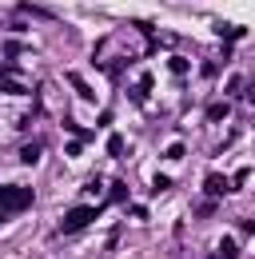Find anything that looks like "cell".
<instances>
[{
	"label": "cell",
	"mask_w": 255,
	"mask_h": 259,
	"mask_svg": "<svg viewBox=\"0 0 255 259\" xmlns=\"http://www.w3.org/2000/svg\"><path fill=\"white\" fill-rule=\"evenodd\" d=\"M223 116H227V104H211L207 108V120H223Z\"/></svg>",
	"instance_id": "8"
},
{
	"label": "cell",
	"mask_w": 255,
	"mask_h": 259,
	"mask_svg": "<svg viewBox=\"0 0 255 259\" xmlns=\"http://www.w3.org/2000/svg\"><path fill=\"white\" fill-rule=\"evenodd\" d=\"M220 259H235V239H223L220 243Z\"/></svg>",
	"instance_id": "7"
},
{
	"label": "cell",
	"mask_w": 255,
	"mask_h": 259,
	"mask_svg": "<svg viewBox=\"0 0 255 259\" xmlns=\"http://www.w3.org/2000/svg\"><path fill=\"white\" fill-rule=\"evenodd\" d=\"M40 160V144H28L24 152H20V163H36Z\"/></svg>",
	"instance_id": "6"
},
{
	"label": "cell",
	"mask_w": 255,
	"mask_h": 259,
	"mask_svg": "<svg viewBox=\"0 0 255 259\" xmlns=\"http://www.w3.org/2000/svg\"><path fill=\"white\" fill-rule=\"evenodd\" d=\"M92 220H96V207H72V211L64 215L60 231H68V235H72V231H80V227H88Z\"/></svg>",
	"instance_id": "2"
},
{
	"label": "cell",
	"mask_w": 255,
	"mask_h": 259,
	"mask_svg": "<svg viewBox=\"0 0 255 259\" xmlns=\"http://www.w3.org/2000/svg\"><path fill=\"white\" fill-rule=\"evenodd\" d=\"M24 207H32V192L28 188H0V224H4L8 215L24 211Z\"/></svg>",
	"instance_id": "1"
},
{
	"label": "cell",
	"mask_w": 255,
	"mask_h": 259,
	"mask_svg": "<svg viewBox=\"0 0 255 259\" xmlns=\"http://www.w3.org/2000/svg\"><path fill=\"white\" fill-rule=\"evenodd\" d=\"M68 84H72V88H76V92H80L84 100H96V92L88 88V84H84V80H80V76H76V72H68Z\"/></svg>",
	"instance_id": "5"
},
{
	"label": "cell",
	"mask_w": 255,
	"mask_h": 259,
	"mask_svg": "<svg viewBox=\"0 0 255 259\" xmlns=\"http://www.w3.org/2000/svg\"><path fill=\"white\" fill-rule=\"evenodd\" d=\"M108 152H112V156H120V152H124V140H120V136H112V140H108Z\"/></svg>",
	"instance_id": "9"
},
{
	"label": "cell",
	"mask_w": 255,
	"mask_h": 259,
	"mask_svg": "<svg viewBox=\"0 0 255 259\" xmlns=\"http://www.w3.org/2000/svg\"><path fill=\"white\" fill-rule=\"evenodd\" d=\"M203 188H207V195H227V188H231V184H227L223 176H207V184H203Z\"/></svg>",
	"instance_id": "4"
},
{
	"label": "cell",
	"mask_w": 255,
	"mask_h": 259,
	"mask_svg": "<svg viewBox=\"0 0 255 259\" xmlns=\"http://www.w3.org/2000/svg\"><path fill=\"white\" fill-rule=\"evenodd\" d=\"M247 100H251V104H255V80H251V84H247Z\"/></svg>",
	"instance_id": "11"
},
{
	"label": "cell",
	"mask_w": 255,
	"mask_h": 259,
	"mask_svg": "<svg viewBox=\"0 0 255 259\" xmlns=\"http://www.w3.org/2000/svg\"><path fill=\"white\" fill-rule=\"evenodd\" d=\"M243 231H247V235H255V224H251V220H243Z\"/></svg>",
	"instance_id": "10"
},
{
	"label": "cell",
	"mask_w": 255,
	"mask_h": 259,
	"mask_svg": "<svg viewBox=\"0 0 255 259\" xmlns=\"http://www.w3.org/2000/svg\"><path fill=\"white\" fill-rule=\"evenodd\" d=\"M0 92H8V96H24L28 88L16 80V76H8V72H0Z\"/></svg>",
	"instance_id": "3"
}]
</instances>
